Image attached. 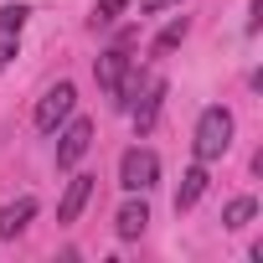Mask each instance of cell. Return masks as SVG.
Returning <instances> with one entry per match:
<instances>
[{
    "label": "cell",
    "mask_w": 263,
    "mask_h": 263,
    "mask_svg": "<svg viewBox=\"0 0 263 263\" xmlns=\"http://www.w3.org/2000/svg\"><path fill=\"white\" fill-rule=\"evenodd\" d=\"M171 6H181V0H140V16H160V11H171Z\"/></svg>",
    "instance_id": "16"
},
{
    "label": "cell",
    "mask_w": 263,
    "mask_h": 263,
    "mask_svg": "<svg viewBox=\"0 0 263 263\" xmlns=\"http://www.w3.org/2000/svg\"><path fill=\"white\" fill-rule=\"evenodd\" d=\"M160 98H165V83H160V78H150V83H145V98H140V103H129V114H135V129H140V135L155 124V114H160Z\"/></svg>",
    "instance_id": "9"
},
{
    "label": "cell",
    "mask_w": 263,
    "mask_h": 263,
    "mask_svg": "<svg viewBox=\"0 0 263 263\" xmlns=\"http://www.w3.org/2000/svg\"><path fill=\"white\" fill-rule=\"evenodd\" d=\"M145 227H150V206H145V201H135V196H129V201L119 206V217H114V232H119V237L129 242V237H140Z\"/></svg>",
    "instance_id": "7"
},
{
    "label": "cell",
    "mask_w": 263,
    "mask_h": 263,
    "mask_svg": "<svg viewBox=\"0 0 263 263\" xmlns=\"http://www.w3.org/2000/svg\"><path fill=\"white\" fill-rule=\"evenodd\" d=\"M253 217H258V201H253V196H237V201H227V212H222V227H227V232H237V227H248Z\"/></svg>",
    "instance_id": "11"
},
{
    "label": "cell",
    "mask_w": 263,
    "mask_h": 263,
    "mask_svg": "<svg viewBox=\"0 0 263 263\" xmlns=\"http://www.w3.org/2000/svg\"><path fill=\"white\" fill-rule=\"evenodd\" d=\"M160 181V155L155 150H124V160H119V186L129 191V196H145L150 186Z\"/></svg>",
    "instance_id": "2"
},
{
    "label": "cell",
    "mask_w": 263,
    "mask_h": 263,
    "mask_svg": "<svg viewBox=\"0 0 263 263\" xmlns=\"http://www.w3.org/2000/svg\"><path fill=\"white\" fill-rule=\"evenodd\" d=\"M26 16H31L26 6H0V31H21V26H26Z\"/></svg>",
    "instance_id": "13"
},
{
    "label": "cell",
    "mask_w": 263,
    "mask_h": 263,
    "mask_svg": "<svg viewBox=\"0 0 263 263\" xmlns=\"http://www.w3.org/2000/svg\"><path fill=\"white\" fill-rule=\"evenodd\" d=\"M88 145H93V124H88V119H67V129L57 135V165L72 171V165L88 155Z\"/></svg>",
    "instance_id": "5"
},
{
    "label": "cell",
    "mask_w": 263,
    "mask_h": 263,
    "mask_svg": "<svg viewBox=\"0 0 263 263\" xmlns=\"http://www.w3.org/2000/svg\"><path fill=\"white\" fill-rule=\"evenodd\" d=\"M72 103H78L72 83H52V88L42 93V103H36V129H42V135H52L57 124H67V119H72Z\"/></svg>",
    "instance_id": "3"
},
{
    "label": "cell",
    "mask_w": 263,
    "mask_h": 263,
    "mask_svg": "<svg viewBox=\"0 0 263 263\" xmlns=\"http://www.w3.org/2000/svg\"><path fill=\"white\" fill-rule=\"evenodd\" d=\"M181 36H186V16H181V21H171V26H165V31L155 36V52H171V47H176Z\"/></svg>",
    "instance_id": "14"
},
{
    "label": "cell",
    "mask_w": 263,
    "mask_h": 263,
    "mask_svg": "<svg viewBox=\"0 0 263 263\" xmlns=\"http://www.w3.org/2000/svg\"><path fill=\"white\" fill-rule=\"evenodd\" d=\"M201 191H206V165L196 160V165L181 176V191H176V212H191V206L201 201Z\"/></svg>",
    "instance_id": "10"
},
{
    "label": "cell",
    "mask_w": 263,
    "mask_h": 263,
    "mask_svg": "<svg viewBox=\"0 0 263 263\" xmlns=\"http://www.w3.org/2000/svg\"><path fill=\"white\" fill-rule=\"evenodd\" d=\"M16 42H21V31H0V72L11 67V57H16Z\"/></svg>",
    "instance_id": "15"
},
{
    "label": "cell",
    "mask_w": 263,
    "mask_h": 263,
    "mask_svg": "<svg viewBox=\"0 0 263 263\" xmlns=\"http://www.w3.org/2000/svg\"><path fill=\"white\" fill-rule=\"evenodd\" d=\"M88 196H93V176H72V181H67V191H62L57 222H78V212L88 206Z\"/></svg>",
    "instance_id": "6"
},
{
    "label": "cell",
    "mask_w": 263,
    "mask_h": 263,
    "mask_svg": "<svg viewBox=\"0 0 263 263\" xmlns=\"http://www.w3.org/2000/svg\"><path fill=\"white\" fill-rule=\"evenodd\" d=\"M124 6H129V0H98V6H93V26H114Z\"/></svg>",
    "instance_id": "12"
},
{
    "label": "cell",
    "mask_w": 263,
    "mask_h": 263,
    "mask_svg": "<svg viewBox=\"0 0 263 263\" xmlns=\"http://www.w3.org/2000/svg\"><path fill=\"white\" fill-rule=\"evenodd\" d=\"M227 150H232V114H227L222 103H212V108H201V119H196V160L212 165V160H222Z\"/></svg>",
    "instance_id": "1"
},
{
    "label": "cell",
    "mask_w": 263,
    "mask_h": 263,
    "mask_svg": "<svg viewBox=\"0 0 263 263\" xmlns=\"http://www.w3.org/2000/svg\"><path fill=\"white\" fill-rule=\"evenodd\" d=\"M31 217H36V201L31 196H16L11 206H0V237H21Z\"/></svg>",
    "instance_id": "8"
},
{
    "label": "cell",
    "mask_w": 263,
    "mask_h": 263,
    "mask_svg": "<svg viewBox=\"0 0 263 263\" xmlns=\"http://www.w3.org/2000/svg\"><path fill=\"white\" fill-rule=\"evenodd\" d=\"M135 72V57H129V47L119 42V47H108V52H98V62H93V78H98V88L114 98L119 88H124V78Z\"/></svg>",
    "instance_id": "4"
}]
</instances>
